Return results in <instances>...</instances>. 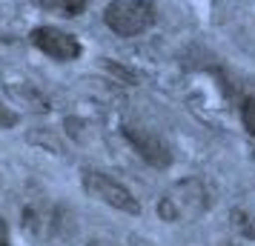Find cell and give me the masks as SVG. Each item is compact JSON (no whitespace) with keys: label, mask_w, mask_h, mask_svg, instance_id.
I'll return each mask as SVG.
<instances>
[{"label":"cell","mask_w":255,"mask_h":246,"mask_svg":"<svg viewBox=\"0 0 255 246\" xmlns=\"http://www.w3.org/2000/svg\"><path fill=\"white\" fill-rule=\"evenodd\" d=\"M241 115H244V126L247 132L255 138V94H247L241 100Z\"/></svg>","instance_id":"7"},{"label":"cell","mask_w":255,"mask_h":246,"mask_svg":"<svg viewBox=\"0 0 255 246\" xmlns=\"http://www.w3.org/2000/svg\"><path fill=\"white\" fill-rule=\"evenodd\" d=\"M0 40H9V37H0Z\"/></svg>","instance_id":"13"},{"label":"cell","mask_w":255,"mask_h":246,"mask_svg":"<svg viewBox=\"0 0 255 246\" xmlns=\"http://www.w3.org/2000/svg\"><path fill=\"white\" fill-rule=\"evenodd\" d=\"M0 246H12L9 244V226H6L3 218H0Z\"/></svg>","instance_id":"10"},{"label":"cell","mask_w":255,"mask_h":246,"mask_svg":"<svg viewBox=\"0 0 255 246\" xmlns=\"http://www.w3.org/2000/svg\"><path fill=\"white\" fill-rule=\"evenodd\" d=\"M253 158H255V149H253Z\"/></svg>","instance_id":"14"},{"label":"cell","mask_w":255,"mask_h":246,"mask_svg":"<svg viewBox=\"0 0 255 246\" xmlns=\"http://www.w3.org/2000/svg\"><path fill=\"white\" fill-rule=\"evenodd\" d=\"M232 221H235V229H238L244 238L255 241V215H250V212H244V209H235L232 212Z\"/></svg>","instance_id":"6"},{"label":"cell","mask_w":255,"mask_h":246,"mask_svg":"<svg viewBox=\"0 0 255 246\" xmlns=\"http://www.w3.org/2000/svg\"><path fill=\"white\" fill-rule=\"evenodd\" d=\"M86 246H112V244H109V241H89Z\"/></svg>","instance_id":"12"},{"label":"cell","mask_w":255,"mask_h":246,"mask_svg":"<svg viewBox=\"0 0 255 246\" xmlns=\"http://www.w3.org/2000/svg\"><path fill=\"white\" fill-rule=\"evenodd\" d=\"M124 135H127V141L132 143V149H135L149 166L166 169V166L172 164V152H169V146H166V141H163L161 135H155V132H149V129H140V126H127Z\"/></svg>","instance_id":"5"},{"label":"cell","mask_w":255,"mask_h":246,"mask_svg":"<svg viewBox=\"0 0 255 246\" xmlns=\"http://www.w3.org/2000/svg\"><path fill=\"white\" fill-rule=\"evenodd\" d=\"M104 23L121 37L143 35L155 23V6L149 0H112L104 9Z\"/></svg>","instance_id":"2"},{"label":"cell","mask_w":255,"mask_h":246,"mask_svg":"<svg viewBox=\"0 0 255 246\" xmlns=\"http://www.w3.org/2000/svg\"><path fill=\"white\" fill-rule=\"evenodd\" d=\"M129 244H132V246H149V244H146V241H143V238H132Z\"/></svg>","instance_id":"11"},{"label":"cell","mask_w":255,"mask_h":246,"mask_svg":"<svg viewBox=\"0 0 255 246\" xmlns=\"http://www.w3.org/2000/svg\"><path fill=\"white\" fill-rule=\"evenodd\" d=\"M81 183H83V189H86L92 198L104 200L106 206H112V209L127 212V215H138V212H140V203L135 200V195H132L121 180L109 177L106 172H98V169H83Z\"/></svg>","instance_id":"3"},{"label":"cell","mask_w":255,"mask_h":246,"mask_svg":"<svg viewBox=\"0 0 255 246\" xmlns=\"http://www.w3.org/2000/svg\"><path fill=\"white\" fill-rule=\"evenodd\" d=\"M55 3H58L66 14H72V17H75V14H81L83 9H86V3H89V0H55Z\"/></svg>","instance_id":"8"},{"label":"cell","mask_w":255,"mask_h":246,"mask_svg":"<svg viewBox=\"0 0 255 246\" xmlns=\"http://www.w3.org/2000/svg\"><path fill=\"white\" fill-rule=\"evenodd\" d=\"M209 206V192L198 177H186L178 180L175 186H169L163 192V198L158 200V215L166 223H181L192 221L201 212H207Z\"/></svg>","instance_id":"1"},{"label":"cell","mask_w":255,"mask_h":246,"mask_svg":"<svg viewBox=\"0 0 255 246\" xmlns=\"http://www.w3.org/2000/svg\"><path fill=\"white\" fill-rule=\"evenodd\" d=\"M32 43L43 55H49L52 60H60V63L81 58L78 37L69 35V32H63V29H58V26H37V29H32Z\"/></svg>","instance_id":"4"},{"label":"cell","mask_w":255,"mask_h":246,"mask_svg":"<svg viewBox=\"0 0 255 246\" xmlns=\"http://www.w3.org/2000/svg\"><path fill=\"white\" fill-rule=\"evenodd\" d=\"M17 126V115H14L9 106L0 103V129H14Z\"/></svg>","instance_id":"9"}]
</instances>
